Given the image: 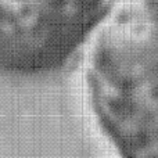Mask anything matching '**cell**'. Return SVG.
Wrapping results in <instances>:
<instances>
[{
	"instance_id": "2",
	"label": "cell",
	"mask_w": 158,
	"mask_h": 158,
	"mask_svg": "<svg viewBox=\"0 0 158 158\" xmlns=\"http://www.w3.org/2000/svg\"><path fill=\"white\" fill-rule=\"evenodd\" d=\"M106 0H0V67L42 72L61 65L94 27Z\"/></svg>"
},
{
	"instance_id": "1",
	"label": "cell",
	"mask_w": 158,
	"mask_h": 158,
	"mask_svg": "<svg viewBox=\"0 0 158 158\" xmlns=\"http://www.w3.org/2000/svg\"><path fill=\"white\" fill-rule=\"evenodd\" d=\"M87 100L119 158H158V0H126L85 61Z\"/></svg>"
}]
</instances>
